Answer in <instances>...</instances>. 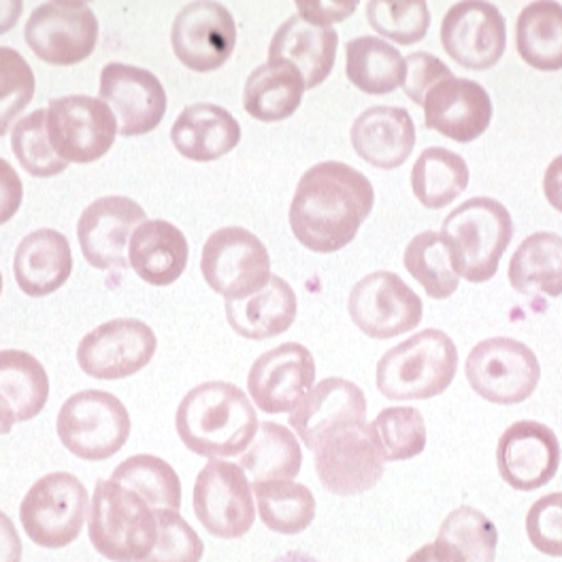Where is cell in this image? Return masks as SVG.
<instances>
[{
    "mask_svg": "<svg viewBox=\"0 0 562 562\" xmlns=\"http://www.w3.org/2000/svg\"><path fill=\"white\" fill-rule=\"evenodd\" d=\"M373 205L375 190L367 177L346 162L326 160L301 177L290 226L301 246L333 254L350 246Z\"/></svg>",
    "mask_w": 562,
    "mask_h": 562,
    "instance_id": "cell-1",
    "label": "cell"
},
{
    "mask_svg": "<svg viewBox=\"0 0 562 562\" xmlns=\"http://www.w3.org/2000/svg\"><path fill=\"white\" fill-rule=\"evenodd\" d=\"M177 435L199 457L244 454L258 432V416L246 392L228 382L192 387L177 407Z\"/></svg>",
    "mask_w": 562,
    "mask_h": 562,
    "instance_id": "cell-2",
    "label": "cell"
},
{
    "mask_svg": "<svg viewBox=\"0 0 562 562\" xmlns=\"http://www.w3.org/2000/svg\"><path fill=\"white\" fill-rule=\"evenodd\" d=\"M441 237L458 278L484 283L496 276L501 256L514 239V220L496 199L475 196L443 220Z\"/></svg>",
    "mask_w": 562,
    "mask_h": 562,
    "instance_id": "cell-3",
    "label": "cell"
},
{
    "mask_svg": "<svg viewBox=\"0 0 562 562\" xmlns=\"http://www.w3.org/2000/svg\"><path fill=\"white\" fill-rule=\"evenodd\" d=\"M457 371V344L443 330L426 328L382 356L375 384L390 401H426L443 394Z\"/></svg>",
    "mask_w": 562,
    "mask_h": 562,
    "instance_id": "cell-4",
    "label": "cell"
},
{
    "mask_svg": "<svg viewBox=\"0 0 562 562\" xmlns=\"http://www.w3.org/2000/svg\"><path fill=\"white\" fill-rule=\"evenodd\" d=\"M88 535L94 550L113 562H140L156 546V512L113 480L97 482L88 512Z\"/></svg>",
    "mask_w": 562,
    "mask_h": 562,
    "instance_id": "cell-5",
    "label": "cell"
},
{
    "mask_svg": "<svg viewBox=\"0 0 562 562\" xmlns=\"http://www.w3.org/2000/svg\"><path fill=\"white\" fill-rule=\"evenodd\" d=\"M58 437L72 457L106 460L131 437V416L124 403L105 390H81L60 407Z\"/></svg>",
    "mask_w": 562,
    "mask_h": 562,
    "instance_id": "cell-6",
    "label": "cell"
},
{
    "mask_svg": "<svg viewBox=\"0 0 562 562\" xmlns=\"http://www.w3.org/2000/svg\"><path fill=\"white\" fill-rule=\"evenodd\" d=\"M86 486L70 473L58 471L41 477L20 505V522L31 541L60 550L70 546L88 518Z\"/></svg>",
    "mask_w": 562,
    "mask_h": 562,
    "instance_id": "cell-7",
    "label": "cell"
},
{
    "mask_svg": "<svg viewBox=\"0 0 562 562\" xmlns=\"http://www.w3.org/2000/svg\"><path fill=\"white\" fill-rule=\"evenodd\" d=\"M201 273L226 301H246L271 280V256L254 233L226 226L215 231L203 247Z\"/></svg>",
    "mask_w": 562,
    "mask_h": 562,
    "instance_id": "cell-8",
    "label": "cell"
},
{
    "mask_svg": "<svg viewBox=\"0 0 562 562\" xmlns=\"http://www.w3.org/2000/svg\"><path fill=\"white\" fill-rule=\"evenodd\" d=\"M464 373L482 398L496 405H518L539 386L541 364L522 341L492 337L471 350Z\"/></svg>",
    "mask_w": 562,
    "mask_h": 562,
    "instance_id": "cell-9",
    "label": "cell"
},
{
    "mask_svg": "<svg viewBox=\"0 0 562 562\" xmlns=\"http://www.w3.org/2000/svg\"><path fill=\"white\" fill-rule=\"evenodd\" d=\"M117 133V117L105 101L83 94L49 101L47 135L65 162L90 165L101 160L113 147Z\"/></svg>",
    "mask_w": 562,
    "mask_h": 562,
    "instance_id": "cell-10",
    "label": "cell"
},
{
    "mask_svg": "<svg viewBox=\"0 0 562 562\" xmlns=\"http://www.w3.org/2000/svg\"><path fill=\"white\" fill-rule=\"evenodd\" d=\"M24 38L38 60L54 67H72L97 49L99 20L86 2L52 0L31 13Z\"/></svg>",
    "mask_w": 562,
    "mask_h": 562,
    "instance_id": "cell-11",
    "label": "cell"
},
{
    "mask_svg": "<svg viewBox=\"0 0 562 562\" xmlns=\"http://www.w3.org/2000/svg\"><path fill=\"white\" fill-rule=\"evenodd\" d=\"M192 503L199 522L217 539H239L256 522L249 480L235 462L210 460L196 477Z\"/></svg>",
    "mask_w": 562,
    "mask_h": 562,
    "instance_id": "cell-12",
    "label": "cell"
},
{
    "mask_svg": "<svg viewBox=\"0 0 562 562\" xmlns=\"http://www.w3.org/2000/svg\"><path fill=\"white\" fill-rule=\"evenodd\" d=\"M158 350L149 324L135 317H117L90 330L79 348L77 362L94 380H124L145 369Z\"/></svg>",
    "mask_w": 562,
    "mask_h": 562,
    "instance_id": "cell-13",
    "label": "cell"
},
{
    "mask_svg": "<svg viewBox=\"0 0 562 562\" xmlns=\"http://www.w3.org/2000/svg\"><path fill=\"white\" fill-rule=\"evenodd\" d=\"M351 322L371 339L412 333L424 316L422 299L396 273L378 271L358 281L348 301Z\"/></svg>",
    "mask_w": 562,
    "mask_h": 562,
    "instance_id": "cell-14",
    "label": "cell"
},
{
    "mask_svg": "<svg viewBox=\"0 0 562 562\" xmlns=\"http://www.w3.org/2000/svg\"><path fill=\"white\" fill-rule=\"evenodd\" d=\"M177 60L194 72H211L228 63L237 45L233 13L213 0H194L177 13L171 31Z\"/></svg>",
    "mask_w": 562,
    "mask_h": 562,
    "instance_id": "cell-15",
    "label": "cell"
},
{
    "mask_svg": "<svg viewBox=\"0 0 562 562\" xmlns=\"http://www.w3.org/2000/svg\"><path fill=\"white\" fill-rule=\"evenodd\" d=\"M441 45L464 69H492L507 47L505 18L486 0L457 2L441 22Z\"/></svg>",
    "mask_w": 562,
    "mask_h": 562,
    "instance_id": "cell-16",
    "label": "cell"
},
{
    "mask_svg": "<svg viewBox=\"0 0 562 562\" xmlns=\"http://www.w3.org/2000/svg\"><path fill=\"white\" fill-rule=\"evenodd\" d=\"M316 360L301 344H283L265 351L249 369L247 390L265 414H292L312 392Z\"/></svg>",
    "mask_w": 562,
    "mask_h": 562,
    "instance_id": "cell-17",
    "label": "cell"
},
{
    "mask_svg": "<svg viewBox=\"0 0 562 562\" xmlns=\"http://www.w3.org/2000/svg\"><path fill=\"white\" fill-rule=\"evenodd\" d=\"M314 452L319 484L330 494H362L384 477L386 460L371 437L369 424L328 437Z\"/></svg>",
    "mask_w": 562,
    "mask_h": 562,
    "instance_id": "cell-18",
    "label": "cell"
},
{
    "mask_svg": "<svg viewBox=\"0 0 562 562\" xmlns=\"http://www.w3.org/2000/svg\"><path fill=\"white\" fill-rule=\"evenodd\" d=\"M496 467L514 491L532 492L550 484L561 467L557 432L535 420L512 424L498 439Z\"/></svg>",
    "mask_w": 562,
    "mask_h": 562,
    "instance_id": "cell-19",
    "label": "cell"
},
{
    "mask_svg": "<svg viewBox=\"0 0 562 562\" xmlns=\"http://www.w3.org/2000/svg\"><path fill=\"white\" fill-rule=\"evenodd\" d=\"M143 222L145 211L128 196H103L88 205L77 222V241L88 265L101 271L128 267L126 247Z\"/></svg>",
    "mask_w": 562,
    "mask_h": 562,
    "instance_id": "cell-20",
    "label": "cell"
},
{
    "mask_svg": "<svg viewBox=\"0 0 562 562\" xmlns=\"http://www.w3.org/2000/svg\"><path fill=\"white\" fill-rule=\"evenodd\" d=\"M288 424L310 450H316L341 430L367 426V396L350 380L328 378L312 387Z\"/></svg>",
    "mask_w": 562,
    "mask_h": 562,
    "instance_id": "cell-21",
    "label": "cell"
},
{
    "mask_svg": "<svg viewBox=\"0 0 562 562\" xmlns=\"http://www.w3.org/2000/svg\"><path fill=\"white\" fill-rule=\"evenodd\" d=\"M101 99L113 106L122 137H140L158 128L167 113V90L147 69L109 63L101 72Z\"/></svg>",
    "mask_w": 562,
    "mask_h": 562,
    "instance_id": "cell-22",
    "label": "cell"
},
{
    "mask_svg": "<svg viewBox=\"0 0 562 562\" xmlns=\"http://www.w3.org/2000/svg\"><path fill=\"white\" fill-rule=\"evenodd\" d=\"M424 124L457 143H471L491 126V94L473 79L446 77L424 99Z\"/></svg>",
    "mask_w": 562,
    "mask_h": 562,
    "instance_id": "cell-23",
    "label": "cell"
},
{
    "mask_svg": "<svg viewBox=\"0 0 562 562\" xmlns=\"http://www.w3.org/2000/svg\"><path fill=\"white\" fill-rule=\"evenodd\" d=\"M350 139L364 162L392 171L412 156L416 147V124L403 106H371L353 120Z\"/></svg>",
    "mask_w": 562,
    "mask_h": 562,
    "instance_id": "cell-24",
    "label": "cell"
},
{
    "mask_svg": "<svg viewBox=\"0 0 562 562\" xmlns=\"http://www.w3.org/2000/svg\"><path fill=\"white\" fill-rule=\"evenodd\" d=\"M339 35L333 26H317L301 15L288 18L269 45V60H281L299 70L305 88L326 81L337 60Z\"/></svg>",
    "mask_w": 562,
    "mask_h": 562,
    "instance_id": "cell-25",
    "label": "cell"
},
{
    "mask_svg": "<svg viewBox=\"0 0 562 562\" xmlns=\"http://www.w3.org/2000/svg\"><path fill=\"white\" fill-rule=\"evenodd\" d=\"M13 273L24 294L35 299L54 294L72 273L69 239L54 228H38L26 235L15 251Z\"/></svg>",
    "mask_w": 562,
    "mask_h": 562,
    "instance_id": "cell-26",
    "label": "cell"
},
{
    "mask_svg": "<svg viewBox=\"0 0 562 562\" xmlns=\"http://www.w3.org/2000/svg\"><path fill=\"white\" fill-rule=\"evenodd\" d=\"M177 151L194 162H213L241 140V126L231 111L213 103L186 106L171 128Z\"/></svg>",
    "mask_w": 562,
    "mask_h": 562,
    "instance_id": "cell-27",
    "label": "cell"
},
{
    "mask_svg": "<svg viewBox=\"0 0 562 562\" xmlns=\"http://www.w3.org/2000/svg\"><path fill=\"white\" fill-rule=\"evenodd\" d=\"M188 239L165 220L143 222L128 244V267L151 285L176 283L188 267Z\"/></svg>",
    "mask_w": 562,
    "mask_h": 562,
    "instance_id": "cell-28",
    "label": "cell"
},
{
    "mask_svg": "<svg viewBox=\"0 0 562 562\" xmlns=\"http://www.w3.org/2000/svg\"><path fill=\"white\" fill-rule=\"evenodd\" d=\"M231 328L251 341H265L285 333L296 319V294L278 276L246 301H226Z\"/></svg>",
    "mask_w": 562,
    "mask_h": 562,
    "instance_id": "cell-29",
    "label": "cell"
},
{
    "mask_svg": "<svg viewBox=\"0 0 562 562\" xmlns=\"http://www.w3.org/2000/svg\"><path fill=\"white\" fill-rule=\"evenodd\" d=\"M305 90V79L299 70L281 60H267V65L249 72L244 106L258 122H281L301 106Z\"/></svg>",
    "mask_w": 562,
    "mask_h": 562,
    "instance_id": "cell-30",
    "label": "cell"
},
{
    "mask_svg": "<svg viewBox=\"0 0 562 562\" xmlns=\"http://www.w3.org/2000/svg\"><path fill=\"white\" fill-rule=\"evenodd\" d=\"M509 283L520 294H562V237L532 233L509 260Z\"/></svg>",
    "mask_w": 562,
    "mask_h": 562,
    "instance_id": "cell-31",
    "label": "cell"
},
{
    "mask_svg": "<svg viewBox=\"0 0 562 562\" xmlns=\"http://www.w3.org/2000/svg\"><path fill=\"white\" fill-rule=\"evenodd\" d=\"M346 72L358 90L382 97L403 86L405 58L380 36H356L346 45Z\"/></svg>",
    "mask_w": 562,
    "mask_h": 562,
    "instance_id": "cell-32",
    "label": "cell"
},
{
    "mask_svg": "<svg viewBox=\"0 0 562 562\" xmlns=\"http://www.w3.org/2000/svg\"><path fill=\"white\" fill-rule=\"evenodd\" d=\"M516 45L530 69L554 72L562 69V4L535 0L527 4L516 24Z\"/></svg>",
    "mask_w": 562,
    "mask_h": 562,
    "instance_id": "cell-33",
    "label": "cell"
},
{
    "mask_svg": "<svg viewBox=\"0 0 562 562\" xmlns=\"http://www.w3.org/2000/svg\"><path fill=\"white\" fill-rule=\"evenodd\" d=\"M303 464L299 439L278 422H260L256 437L239 458V467L254 484L294 480Z\"/></svg>",
    "mask_w": 562,
    "mask_h": 562,
    "instance_id": "cell-34",
    "label": "cell"
},
{
    "mask_svg": "<svg viewBox=\"0 0 562 562\" xmlns=\"http://www.w3.org/2000/svg\"><path fill=\"white\" fill-rule=\"evenodd\" d=\"M498 530L475 507L454 509L439 528L435 550L443 562H494Z\"/></svg>",
    "mask_w": 562,
    "mask_h": 562,
    "instance_id": "cell-35",
    "label": "cell"
},
{
    "mask_svg": "<svg viewBox=\"0 0 562 562\" xmlns=\"http://www.w3.org/2000/svg\"><path fill=\"white\" fill-rule=\"evenodd\" d=\"M0 398L18 422L36 418L49 398V378L33 353L0 351Z\"/></svg>",
    "mask_w": 562,
    "mask_h": 562,
    "instance_id": "cell-36",
    "label": "cell"
},
{
    "mask_svg": "<svg viewBox=\"0 0 562 562\" xmlns=\"http://www.w3.org/2000/svg\"><path fill=\"white\" fill-rule=\"evenodd\" d=\"M469 186L464 158L446 147H426L412 169L416 199L428 210L452 205Z\"/></svg>",
    "mask_w": 562,
    "mask_h": 562,
    "instance_id": "cell-37",
    "label": "cell"
},
{
    "mask_svg": "<svg viewBox=\"0 0 562 562\" xmlns=\"http://www.w3.org/2000/svg\"><path fill=\"white\" fill-rule=\"evenodd\" d=\"M258 516L262 525L280 535H299L316 518V496L294 480L254 484Z\"/></svg>",
    "mask_w": 562,
    "mask_h": 562,
    "instance_id": "cell-38",
    "label": "cell"
},
{
    "mask_svg": "<svg viewBox=\"0 0 562 562\" xmlns=\"http://www.w3.org/2000/svg\"><path fill=\"white\" fill-rule=\"evenodd\" d=\"M111 480L139 494L154 512H179L181 507V482L176 469L162 458L151 454L126 458L120 467H115Z\"/></svg>",
    "mask_w": 562,
    "mask_h": 562,
    "instance_id": "cell-39",
    "label": "cell"
},
{
    "mask_svg": "<svg viewBox=\"0 0 562 562\" xmlns=\"http://www.w3.org/2000/svg\"><path fill=\"white\" fill-rule=\"evenodd\" d=\"M405 269L420 283L430 299L443 301L458 290L460 278L454 271L450 249L441 233L426 231L405 247Z\"/></svg>",
    "mask_w": 562,
    "mask_h": 562,
    "instance_id": "cell-40",
    "label": "cell"
},
{
    "mask_svg": "<svg viewBox=\"0 0 562 562\" xmlns=\"http://www.w3.org/2000/svg\"><path fill=\"white\" fill-rule=\"evenodd\" d=\"M371 437L386 462L418 457L426 448V422L414 407H386L369 424Z\"/></svg>",
    "mask_w": 562,
    "mask_h": 562,
    "instance_id": "cell-41",
    "label": "cell"
},
{
    "mask_svg": "<svg viewBox=\"0 0 562 562\" xmlns=\"http://www.w3.org/2000/svg\"><path fill=\"white\" fill-rule=\"evenodd\" d=\"M11 149L20 167L33 177H56L67 171L65 162L52 147L47 135V109H36L18 120L11 133Z\"/></svg>",
    "mask_w": 562,
    "mask_h": 562,
    "instance_id": "cell-42",
    "label": "cell"
},
{
    "mask_svg": "<svg viewBox=\"0 0 562 562\" xmlns=\"http://www.w3.org/2000/svg\"><path fill=\"white\" fill-rule=\"evenodd\" d=\"M367 18L378 35L398 45L420 43L430 26V11L424 0H371L367 4Z\"/></svg>",
    "mask_w": 562,
    "mask_h": 562,
    "instance_id": "cell-43",
    "label": "cell"
},
{
    "mask_svg": "<svg viewBox=\"0 0 562 562\" xmlns=\"http://www.w3.org/2000/svg\"><path fill=\"white\" fill-rule=\"evenodd\" d=\"M35 97V72L13 47H0V137Z\"/></svg>",
    "mask_w": 562,
    "mask_h": 562,
    "instance_id": "cell-44",
    "label": "cell"
},
{
    "mask_svg": "<svg viewBox=\"0 0 562 562\" xmlns=\"http://www.w3.org/2000/svg\"><path fill=\"white\" fill-rule=\"evenodd\" d=\"M158 539L151 552L140 562H201L205 546L196 530L190 527L177 512L158 509Z\"/></svg>",
    "mask_w": 562,
    "mask_h": 562,
    "instance_id": "cell-45",
    "label": "cell"
},
{
    "mask_svg": "<svg viewBox=\"0 0 562 562\" xmlns=\"http://www.w3.org/2000/svg\"><path fill=\"white\" fill-rule=\"evenodd\" d=\"M527 535L535 550L562 559V492H552L532 503L527 514Z\"/></svg>",
    "mask_w": 562,
    "mask_h": 562,
    "instance_id": "cell-46",
    "label": "cell"
},
{
    "mask_svg": "<svg viewBox=\"0 0 562 562\" xmlns=\"http://www.w3.org/2000/svg\"><path fill=\"white\" fill-rule=\"evenodd\" d=\"M454 72L448 69L437 56L426 54V52H416L405 58V81L403 90L405 94L416 103L424 105L426 94L446 77H452Z\"/></svg>",
    "mask_w": 562,
    "mask_h": 562,
    "instance_id": "cell-47",
    "label": "cell"
},
{
    "mask_svg": "<svg viewBox=\"0 0 562 562\" xmlns=\"http://www.w3.org/2000/svg\"><path fill=\"white\" fill-rule=\"evenodd\" d=\"M22 199H24L22 179L4 158H0V226L7 224L18 213Z\"/></svg>",
    "mask_w": 562,
    "mask_h": 562,
    "instance_id": "cell-48",
    "label": "cell"
},
{
    "mask_svg": "<svg viewBox=\"0 0 562 562\" xmlns=\"http://www.w3.org/2000/svg\"><path fill=\"white\" fill-rule=\"evenodd\" d=\"M299 15L317 26H330L348 20L356 11L353 2H296Z\"/></svg>",
    "mask_w": 562,
    "mask_h": 562,
    "instance_id": "cell-49",
    "label": "cell"
},
{
    "mask_svg": "<svg viewBox=\"0 0 562 562\" xmlns=\"http://www.w3.org/2000/svg\"><path fill=\"white\" fill-rule=\"evenodd\" d=\"M0 562H22V539L4 512H0Z\"/></svg>",
    "mask_w": 562,
    "mask_h": 562,
    "instance_id": "cell-50",
    "label": "cell"
},
{
    "mask_svg": "<svg viewBox=\"0 0 562 562\" xmlns=\"http://www.w3.org/2000/svg\"><path fill=\"white\" fill-rule=\"evenodd\" d=\"M543 194L548 203L562 213V156H557L546 169Z\"/></svg>",
    "mask_w": 562,
    "mask_h": 562,
    "instance_id": "cell-51",
    "label": "cell"
},
{
    "mask_svg": "<svg viewBox=\"0 0 562 562\" xmlns=\"http://www.w3.org/2000/svg\"><path fill=\"white\" fill-rule=\"evenodd\" d=\"M24 11L22 0H0V35L9 33Z\"/></svg>",
    "mask_w": 562,
    "mask_h": 562,
    "instance_id": "cell-52",
    "label": "cell"
},
{
    "mask_svg": "<svg viewBox=\"0 0 562 562\" xmlns=\"http://www.w3.org/2000/svg\"><path fill=\"white\" fill-rule=\"evenodd\" d=\"M407 562H443L441 557L437 554L435 550V543H428V546H422L418 552H414Z\"/></svg>",
    "mask_w": 562,
    "mask_h": 562,
    "instance_id": "cell-53",
    "label": "cell"
},
{
    "mask_svg": "<svg viewBox=\"0 0 562 562\" xmlns=\"http://www.w3.org/2000/svg\"><path fill=\"white\" fill-rule=\"evenodd\" d=\"M13 424H18V420H15L13 412H11V407L0 398V435H9Z\"/></svg>",
    "mask_w": 562,
    "mask_h": 562,
    "instance_id": "cell-54",
    "label": "cell"
},
{
    "mask_svg": "<svg viewBox=\"0 0 562 562\" xmlns=\"http://www.w3.org/2000/svg\"><path fill=\"white\" fill-rule=\"evenodd\" d=\"M273 562H319L317 559H314L312 554H307V552H301V550H292V552H285V554H281Z\"/></svg>",
    "mask_w": 562,
    "mask_h": 562,
    "instance_id": "cell-55",
    "label": "cell"
},
{
    "mask_svg": "<svg viewBox=\"0 0 562 562\" xmlns=\"http://www.w3.org/2000/svg\"><path fill=\"white\" fill-rule=\"evenodd\" d=\"M0 294H2V273H0Z\"/></svg>",
    "mask_w": 562,
    "mask_h": 562,
    "instance_id": "cell-56",
    "label": "cell"
}]
</instances>
